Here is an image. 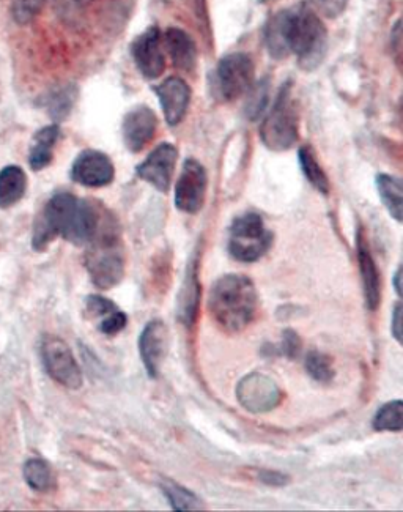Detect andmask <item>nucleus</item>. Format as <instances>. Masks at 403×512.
Segmentation results:
<instances>
[{
    "label": "nucleus",
    "mask_w": 403,
    "mask_h": 512,
    "mask_svg": "<svg viewBox=\"0 0 403 512\" xmlns=\"http://www.w3.org/2000/svg\"><path fill=\"white\" fill-rule=\"evenodd\" d=\"M200 286L197 279V265L189 270L185 286H183L182 295H180V319L186 325H193L197 317V308H199Z\"/></svg>",
    "instance_id": "obj_23"
},
{
    "label": "nucleus",
    "mask_w": 403,
    "mask_h": 512,
    "mask_svg": "<svg viewBox=\"0 0 403 512\" xmlns=\"http://www.w3.org/2000/svg\"><path fill=\"white\" fill-rule=\"evenodd\" d=\"M178 152L172 144H159L147 160L137 167V177L150 183L153 188L166 193L171 188Z\"/></svg>",
    "instance_id": "obj_12"
},
{
    "label": "nucleus",
    "mask_w": 403,
    "mask_h": 512,
    "mask_svg": "<svg viewBox=\"0 0 403 512\" xmlns=\"http://www.w3.org/2000/svg\"><path fill=\"white\" fill-rule=\"evenodd\" d=\"M300 134V117L292 95V82H285L270 114L260 127V139L268 150L285 152L292 149Z\"/></svg>",
    "instance_id": "obj_4"
},
{
    "label": "nucleus",
    "mask_w": 403,
    "mask_h": 512,
    "mask_svg": "<svg viewBox=\"0 0 403 512\" xmlns=\"http://www.w3.org/2000/svg\"><path fill=\"white\" fill-rule=\"evenodd\" d=\"M74 2H76V4L82 5V7H84V5L92 4L93 0H74Z\"/></svg>",
    "instance_id": "obj_38"
},
{
    "label": "nucleus",
    "mask_w": 403,
    "mask_h": 512,
    "mask_svg": "<svg viewBox=\"0 0 403 512\" xmlns=\"http://www.w3.org/2000/svg\"><path fill=\"white\" fill-rule=\"evenodd\" d=\"M158 128L155 112L147 106H139L126 114L123 120V141L126 149L137 153L152 141Z\"/></svg>",
    "instance_id": "obj_15"
},
{
    "label": "nucleus",
    "mask_w": 403,
    "mask_h": 512,
    "mask_svg": "<svg viewBox=\"0 0 403 512\" xmlns=\"http://www.w3.org/2000/svg\"><path fill=\"white\" fill-rule=\"evenodd\" d=\"M237 397L248 412L267 413L281 404L282 393L278 383L256 372L238 383Z\"/></svg>",
    "instance_id": "obj_10"
},
{
    "label": "nucleus",
    "mask_w": 403,
    "mask_h": 512,
    "mask_svg": "<svg viewBox=\"0 0 403 512\" xmlns=\"http://www.w3.org/2000/svg\"><path fill=\"white\" fill-rule=\"evenodd\" d=\"M400 275H402V271H400L399 268L396 273V278H394V284H396L397 294L399 295L402 294V287H400Z\"/></svg>",
    "instance_id": "obj_37"
},
{
    "label": "nucleus",
    "mask_w": 403,
    "mask_h": 512,
    "mask_svg": "<svg viewBox=\"0 0 403 512\" xmlns=\"http://www.w3.org/2000/svg\"><path fill=\"white\" fill-rule=\"evenodd\" d=\"M46 0H13V18L16 23L27 24L41 12Z\"/></svg>",
    "instance_id": "obj_31"
},
{
    "label": "nucleus",
    "mask_w": 403,
    "mask_h": 512,
    "mask_svg": "<svg viewBox=\"0 0 403 512\" xmlns=\"http://www.w3.org/2000/svg\"><path fill=\"white\" fill-rule=\"evenodd\" d=\"M403 404L402 401L388 402L378 410L374 418L377 431H402Z\"/></svg>",
    "instance_id": "obj_26"
},
{
    "label": "nucleus",
    "mask_w": 403,
    "mask_h": 512,
    "mask_svg": "<svg viewBox=\"0 0 403 512\" xmlns=\"http://www.w3.org/2000/svg\"><path fill=\"white\" fill-rule=\"evenodd\" d=\"M41 360L51 379L70 390H78L82 386V372L67 342L46 334L41 341Z\"/></svg>",
    "instance_id": "obj_8"
},
{
    "label": "nucleus",
    "mask_w": 403,
    "mask_h": 512,
    "mask_svg": "<svg viewBox=\"0 0 403 512\" xmlns=\"http://www.w3.org/2000/svg\"><path fill=\"white\" fill-rule=\"evenodd\" d=\"M284 347L285 353L289 355V357H295L296 352H298V347H300V339L296 336L292 331H287L284 334Z\"/></svg>",
    "instance_id": "obj_34"
},
{
    "label": "nucleus",
    "mask_w": 403,
    "mask_h": 512,
    "mask_svg": "<svg viewBox=\"0 0 403 512\" xmlns=\"http://www.w3.org/2000/svg\"><path fill=\"white\" fill-rule=\"evenodd\" d=\"M98 231L100 218L89 202L70 193H59L49 199L38 218L32 245L41 251L56 237H62L73 245H87Z\"/></svg>",
    "instance_id": "obj_2"
},
{
    "label": "nucleus",
    "mask_w": 403,
    "mask_h": 512,
    "mask_svg": "<svg viewBox=\"0 0 403 512\" xmlns=\"http://www.w3.org/2000/svg\"><path fill=\"white\" fill-rule=\"evenodd\" d=\"M115 169L108 156L97 150H86L74 160L71 179L87 188L108 186L114 180Z\"/></svg>",
    "instance_id": "obj_13"
},
{
    "label": "nucleus",
    "mask_w": 403,
    "mask_h": 512,
    "mask_svg": "<svg viewBox=\"0 0 403 512\" xmlns=\"http://www.w3.org/2000/svg\"><path fill=\"white\" fill-rule=\"evenodd\" d=\"M249 92H251V98H249L248 104H246V116H248L249 120H257L262 116L265 108H267L268 92H270L268 81L260 82L257 87L252 86Z\"/></svg>",
    "instance_id": "obj_30"
},
{
    "label": "nucleus",
    "mask_w": 403,
    "mask_h": 512,
    "mask_svg": "<svg viewBox=\"0 0 403 512\" xmlns=\"http://www.w3.org/2000/svg\"><path fill=\"white\" fill-rule=\"evenodd\" d=\"M298 158H300V166L303 174L306 175V179L311 182L315 190L320 191L322 194L330 193V182L323 172L322 166L318 164L317 158H315L314 152H312L309 145H303L300 152H298Z\"/></svg>",
    "instance_id": "obj_24"
},
{
    "label": "nucleus",
    "mask_w": 403,
    "mask_h": 512,
    "mask_svg": "<svg viewBox=\"0 0 403 512\" xmlns=\"http://www.w3.org/2000/svg\"><path fill=\"white\" fill-rule=\"evenodd\" d=\"M164 494L171 501L172 508L177 511H196V509L202 508L199 498L189 492L185 487L178 486V484L166 481L163 484Z\"/></svg>",
    "instance_id": "obj_27"
},
{
    "label": "nucleus",
    "mask_w": 403,
    "mask_h": 512,
    "mask_svg": "<svg viewBox=\"0 0 403 512\" xmlns=\"http://www.w3.org/2000/svg\"><path fill=\"white\" fill-rule=\"evenodd\" d=\"M273 235L257 213L238 216L230 227L229 251L233 259L251 264L267 254Z\"/></svg>",
    "instance_id": "obj_6"
},
{
    "label": "nucleus",
    "mask_w": 403,
    "mask_h": 512,
    "mask_svg": "<svg viewBox=\"0 0 403 512\" xmlns=\"http://www.w3.org/2000/svg\"><path fill=\"white\" fill-rule=\"evenodd\" d=\"M131 56L137 70L141 71L144 78L158 79L166 68V56H164L163 34L158 27H148L131 45Z\"/></svg>",
    "instance_id": "obj_11"
},
{
    "label": "nucleus",
    "mask_w": 403,
    "mask_h": 512,
    "mask_svg": "<svg viewBox=\"0 0 403 512\" xmlns=\"http://www.w3.org/2000/svg\"><path fill=\"white\" fill-rule=\"evenodd\" d=\"M156 97L163 108L166 122L175 127L185 119L191 101V89L182 78L172 76L155 87Z\"/></svg>",
    "instance_id": "obj_14"
},
{
    "label": "nucleus",
    "mask_w": 403,
    "mask_h": 512,
    "mask_svg": "<svg viewBox=\"0 0 403 512\" xmlns=\"http://www.w3.org/2000/svg\"><path fill=\"white\" fill-rule=\"evenodd\" d=\"M400 45H402V24H400V21H397L391 34L392 51L396 54L397 60L400 57Z\"/></svg>",
    "instance_id": "obj_36"
},
{
    "label": "nucleus",
    "mask_w": 403,
    "mask_h": 512,
    "mask_svg": "<svg viewBox=\"0 0 403 512\" xmlns=\"http://www.w3.org/2000/svg\"><path fill=\"white\" fill-rule=\"evenodd\" d=\"M306 369L312 379L328 383L334 379V368L330 358L320 352L307 353Z\"/></svg>",
    "instance_id": "obj_28"
},
{
    "label": "nucleus",
    "mask_w": 403,
    "mask_h": 512,
    "mask_svg": "<svg viewBox=\"0 0 403 512\" xmlns=\"http://www.w3.org/2000/svg\"><path fill=\"white\" fill-rule=\"evenodd\" d=\"M87 251L86 267L93 284L100 289H111L125 275V257L119 238L114 232L95 235Z\"/></svg>",
    "instance_id": "obj_5"
},
{
    "label": "nucleus",
    "mask_w": 403,
    "mask_h": 512,
    "mask_svg": "<svg viewBox=\"0 0 403 512\" xmlns=\"http://www.w3.org/2000/svg\"><path fill=\"white\" fill-rule=\"evenodd\" d=\"M60 128L57 125L41 128L34 136V142L30 147L29 164L34 171H41L51 164L54 156V147L59 141Z\"/></svg>",
    "instance_id": "obj_20"
},
{
    "label": "nucleus",
    "mask_w": 403,
    "mask_h": 512,
    "mask_svg": "<svg viewBox=\"0 0 403 512\" xmlns=\"http://www.w3.org/2000/svg\"><path fill=\"white\" fill-rule=\"evenodd\" d=\"M265 46L273 59L295 56L303 70L320 67L328 52V30L314 8L298 4L268 19L263 30Z\"/></svg>",
    "instance_id": "obj_1"
},
{
    "label": "nucleus",
    "mask_w": 403,
    "mask_h": 512,
    "mask_svg": "<svg viewBox=\"0 0 403 512\" xmlns=\"http://www.w3.org/2000/svg\"><path fill=\"white\" fill-rule=\"evenodd\" d=\"M167 328L161 320H152L142 331L139 338V352L144 361L147 374L155 379L166 355Z\"/></svg>",
    "instance_id": "obj_16"
},
{
    "label": "nucleus",
    "mask_w": 403,
    "mask_h": 512,
    "mask_svg": "<svg viewBox=\"0 0 403 512\" xmlns=\"http://www.w3.org/2000/svg\"><path fill=\"white\" fill-rule=\"evenodd\" d=\"M188 2L189 7H191L194 15H196L197 21H199L200 27L210 32V21H208L207 4H205V0H188Z\"/></svg>",
    "instance_id": "obj_33"
},
{
    "label": "nucleus",
    "mask_w": 403,
    "mask_h": 512,
    "mask_svg": "<svg viewBox=\"0 0 403 512\" xmlns=\"http://www.w3.org/2000/svg\"><path fill=\"white\" fill-rule=\"evenodd\" d=\"M356 245H358V262L361 278H363L364 298L366 305L370 311L380 306L381 287L380 273H378L377 265H375L374 257L370 254L369 245H367L366 237L363 231L358 232L356 237Z\"/></svg>",
    "instance_id": "obj_18"
},
{
    "label": "nucleus",
    "mask_w": 403,
    "mask_h": 512,
    "mask_svg": "<svg viewBox=\"0 0 403 512\" xmlns=\"http://www.w3.org/2000/svg\"><path fill=\"white\" fill-rule=\"evenodd\" d=\"M27 190L26 172L18 166L0 171V208H10L23 199Z\"/></svg>",
    "instance_id": "obj_21"
},
{
    "label": "nucleus",
    "mask_w": 403,
    "mask_h": 512,
    "mask_svg": "<svg viewBox=\"0 0 403 512\" xmlns=\"http://www.w3.org/2000/svg\"><path fill=\"white\" fill-rule=\"evenodd\" d=\"M254 86V62L246 52L222 57L211 82L213 95L222 103H232Z\"/></svg>",
    "instance_id": "obj_7"
},
{
    "label": "nucleus",
    "mask_w": 403,
    "mask_h": 512,
    "mask_svg": "<svg viewBox=\"0 0 403 512\" xmlns=\"http://www.w3.org/2000/svg\"><path fill=\"white\" fill-rule=\"evenodd\" d=\"M392 334L397 342H402V305H397L392 316Z\"/></svg>",
    "instance_id": "obj_35"
},
{
    "label": "nucleus",
    "mask_w": 403,
    "mask_h": 512,
    "mask_svg": "<svg viewBox=\"0 0 403 512\" xmlns=\"http://www.w3.org/2000/svg\"><path fill=\"white\" fill-rule=\"evenodd\" d=\"M312 7L326 18H337L345 12L348 0H311Z\"/></svg>",
    "instance_id": "obj_32"
},
{
    "label": "nucleus",
    "mask_w": 403,
    "mask_h": 512,
    "mask_svg": "<svg viewBox=\"0 0 403 512\" xmlns=\"http://www.w3.org/2000/svg\"><path fill=\"white\" fill-rule=\"evenodd\" d=\"M87 311L93 319L100 320L98 328L101 333L108 334V336L120 333L128 323L126 314H123L108 298L100 297V295H92L87 298Z\"/></svg>",
    "instance_id": "obj_19"
},
{
    "label": "nucleus",
    "mask_w": 403,
    "mask_h": 512,
    "mask_svg": "<svg viewBox=\"0 0 403 512\" xmlns=\"http://www.w3.org/2000/svg\"><path fill=\"white\" fill-rule=\"evenodd\" d=\"M74 98H76V93H74L73 87H67V89L54 93L48 101L49 114L57 120L65 119L73 108Z\"/></svg>",
    "instance_id": "obj_29"
},
{
    "label": "nucleus",
    "mask_w": 403,
    "mask_h": 512,
    "mask_svg": "<svg viewBox=\"0 0 403 512\" xmlns=\"http://www.w3.org/2000/svg\"><path fill=\"white\" fill-rule=\"evenodd\" d=\"M163 45L171 56L172 64L178 70L193 71L197 64V46L193 37L180 29L169 27L163 35Z\"/></svg>",
    "instance_id": "obj_17"
},
{
    "label": "nucleus",
    "mask_w": 403,
    "mask_h": 512,
    "mask_svg": "<svg viewBox=\"0 0 403 512\" xmlns=\"http://www.w3.org/2000/svg\"><path fill=\"white\" fill-rule=\"evenodd\" d=\"M23 473L27 486L34 489L35 492H48L54 484L51 467H49L48 462L38 459V457L29 459L24 464Z\"/></svg>",
    "instance_id": "obj_25"
},
{
    "label": "nucleus",
    "mask_w": 403,
    "mask_h": 512,
    "mask_svg": "<svg viewBox=\"0 0 403 512\" xmlns=\"http://www.w3.org/2000/svg\"><path fill=\"white\" fill-rule=\"evenodd\" d=\"M259 306L256 286L240 275L219 278L211 287L208 309L222 330L237 333L254 320Z\"/></svg>",
    "instance_id": "obj_3"
},
{
    "label": "nucleus",
    "mask_w": 403,
    "mask_h": 512,
    "mask_svg": "<svg viewBox=\"0 0 403 512\" xmlns=\"http://www.w3.org/2000/svg\"><path fill=\"white\" fill-rule=\"evenodd\" d=\"M207 183L205 167L194 158L186 160L175 186V207L189 215L199 212L204 207Z\"/></svg>",
    "instance_id": "obj_9"
},
{
    "label": "nucleus",
    "mask_w": 403,
    "mask_h": 512,
    "mask_svg": "<svg viewBox=\"0 0 403 512\" xmlns=\"http://www.w3.org/2000/svg\"><path fill=\"white\" fill-rule=\"evenodd\" d=\"M378 194L381 202L388 208L389 215L402 223L403 218V188L402 182L392 175L380 174L377 177Z\"/></svg>",
    "instance_id": "obj_22"
}]
</instances>
